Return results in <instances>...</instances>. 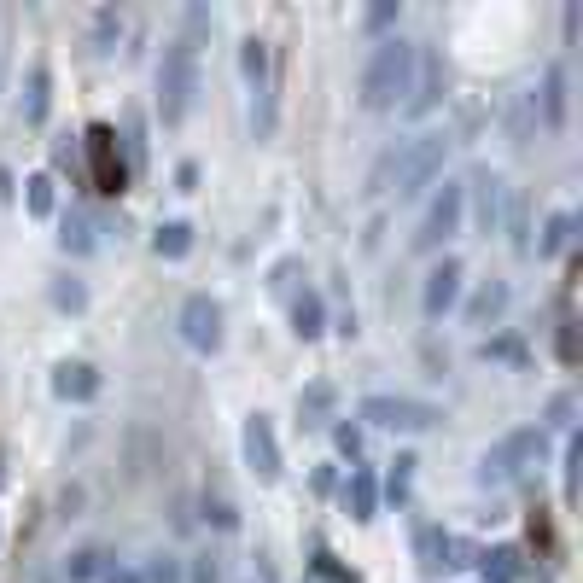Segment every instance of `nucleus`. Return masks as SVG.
Returning a JSON list of instances; mask_svg holds the SVG:
<instances>
[{"instance_id":"nucleus-1","label":"nucleus","mask_w":583,"mask_h":583,"mask_svg":"<svg viewBox=\"0 0 583 583\" xmlns=\"http://www.w3.org/2000/svg\"><path fill=\"white\" fill-rule=\"evenodd\" d=\"M414 65H420V47L403 41V35H385L368 53V70H362V105L368 111H397L403 94L414 88Z\"/></svg>"},{"instance_id":"nucleus-2","label":"nucleus","mask_w":583,"mask_h":583,"mask_svg":"<svg viewBox=\"0 0 583 583\" xmlns=\"http://www.w3.org/2000/svg\"><path fill=\"white\" fill-rule=\"evenodd\" d=\"M193 100H199V41L181 35V41L164 47V59H158V117H164V129L187 123Z\"/></svg>"},{"instance_id":"nucleus-3","label":"nucleus","mask_w":583,"mask_h":583,"mask_svg":"<svg viewBox=\"0 0 583 583\" xmlns=\"http://www.w3.org/2000/svg\"><path fill=\"white\" fill-rule=\"evenodd\" d=\"M444 152H449L444 129H426V135H414V140H397V146L385 152V175L397 181V199H414L432 175L444 170Z\"/></svg>"},{"instance_id":"nucleus-4","label":"nucleus","mask_w":583,"mask_h":583,"mask_svg":"<svg viewBox=\"0 0 583 583\" xmlns=\"http://www.w3.org/2000/svg\"><path fill=\"white\" fill-rule=\"evenodd\" d=\"M543 426H519V432H508V438H496V444L479 455V484H514L525 479L537 461H543Z\"/></svg>"},{"instance_id":"nucleus-5","label":"nucleus","mask_w":583,"mask_h":583,"mask_svg":"<svg viewBox=\"0 0 583 583\" xmlns=\"http://www.w3.org/2000/svg\"><path fill=\"white\" fill-rule=\"evenodd\" d=\"M82 152H88V181H94V193L117 199V193L129 187V164H123L117 129H111V123H88V135H82Z\"/></svg>"},{"instance_id":"nucleus-6","label":"nucleus","mask_w":583,"mask_h":583,"mask_svg":"<svg viewBox=\"0 0 583 583\" xmlns=\"http://www.w3.org/2000/svg\"><path fill=\"white\" fill-rule=\"evenodd\" d=\"M461 216H467V187L461 181H444L432 193V205L420 210V228H414V251H438L444 240L461 234Z\"/></svg>"},{"instance_id":"nucleus-7","label":"nucleus","mask_w":583,"mask_h":583,"mask_svg":"<svg viewBox=\"0 0 583 583\" xmlns=\"http://www.w3.org/2000/svg\"><path fill=\"white\" fill-rule=\"evenodd\" d=\"M356 414H362L368 426H385V432H426V426L444 420L438 403H420V397H362Z\"/></svg>"},{"instance_id":"nucleus-8","label":"nucleus","mask_w":583,"mask_h":583,"mask_svg":"<svg viewBox=\"0 0 583 583\" xmlns=\"http://www.w3.org/2000/svg\"><path fill=\"white\" fill-rule=\"evenodd\" d=\"M175 327H181L187 350H199V356L222 350V304H216L210 292H193V298L181 304V315H175Z\"/></svg>"},{"instance_id":"nucleus-9","label":"nucleus","mask_w":583,"mask_h":583,"mask_svg":"<svg viewBox=\"0 0 583 583\" xmlns=\"http://www.w3.org/2000/svg\"><path fill=\"white\" fill-rule=\"evenodd\" d=\"M245 467L257 473L263 484H275L280 479V444H275V426H269V414H251L245 420Z\"/></svg>"},{"instance_id":"nucleus-10","label":"nucleus","mask_w":583,"mask_h":583,"mask_svg":"<svg viewBox=\"0 0 583 583\" xmlns=\"http://www.w3.org/2000/svg\"><path fill=\"white\" fill-rule=\"evenodd\" d=\"M455 298H461V257H444V263H432L426 269V286H420V309L438 321L444 309H455Z\"/></svg>"},{"instance_id":"nucleus-11","label":"nucleus","mask_w":583,"mask_h":583,"mask_svg":"<svg viewBox=\"0 0 583 583\" xmlns=\"http://www.w3.org/2000/svg\"><path fill=\"white\" fill-rule=\"evenodd\" d=\"M531 111L543 117V129H549V135L566 129V65L543 70V94H531Z\"/></svg>"},{"instance_id":"nucleus-12","label":"nucleus","mask_w":583,"mask_h":583,"mask_svg":"<svg viewBox=\"0 0 583 583\" xmlns=\"http://www.w3.org/2000/svg\"><path fill=\"white\" fill-rule=\"evenodd\" d=\"M438 100H444V65L438 59H420L414 65V88H409V100H403V117H426Z\"/></svg>"},{"instance_id":"nucleus-13","label":"nucleus","mask_w":583,"mask_h":583,"mask_svg":"<svg viewBox=\"0 0 583 583\" xmlns=\"http://www.w3.org/2000/svg\"><path fill=\"white\" fill-rule=\"evenodd\" d=\"M479 578L484 583H519L525 578V549L519 543H496V549H479Z\"/></svg>"},{"instance_id":"nucleus-14","label":"nucleus","mask_w":583,"mask_h":583,"mask_svg":"<svg viewBox=\"0 0 583 583\" xmlns=\"http://www.w3.org/2000/svg\"><path fill=\"white\" fill-rule=\"evenodd\" d=\"M53 397L88 403V397H100V374H94L88 362H59V368H53Z\"/></svg>"},{"instance_id":"nucleus-15","label":"nucleus","mask_w":583,"mask_h":583,"mask_svg":"<svg viewBox=\"0 0 583 583\" xmlns=\"http://www.w3.org/2000/svg\"><path fill=\"white\" fill-rule=\"evenodd\" d=\"M344 508H350V519H356V525H368V519L379 514V479L368 473V467H350V484H344Z\"/></svg>"},{"instance_id":"nucleus-16","label":"nucleus","mask_w":583,"mask_h":583,"mask_svg":"<svg viewBox=\"0 0 583 583\" xmlns=\"http://www.w3.org/2000/svg\"><path fill=\"white\" fill-rule=\"evenodd\" d=\"M292 333H298V339H321V333H327V304H321V292H298V298H292Z\"/></svg>"},{"instance_id":"nucleus-17","label":"nucleus","mask_w":583,"mask_h":583,"mask_svg":"<svg viewBox=\"0 0 583 583\" xmlns=\"http://www.w3.org/2000/svg\"><path fill=\"white\" fill-rule=\"evenodd\" d=\"M333 403H339V391L327 379H315V385H304V397H298V420L304 426H327L333 420Z\"/></svg>"},{"instance_id":"nucleus-18","label":"nucleus","mask_w":583,"mask_h":583,"mask_svg":"<svg viewBox=\"0 0 583 583\" xmlns=\"http://www.w3.org/2000/svg\"><path fill=\"white\" fill-rule=\"evenodd\" d=\"M444 543H449L444 525L414 519V554H420V566H426V572H444Z\"/></svg>"},{"instance_id":"nucleus-19","label":"nucleus","mask_w":583,"mask_h":583,"mask_svg":"<svg viewBox=\"0 0 583 583\" xmlns=\"http://www.w3.org/2000/svg\"><path fill=\"white\" fill-rule=\"evenodd\" d=\"M94 222H88V216H82V210H65V216H59V251H70V257H88V251H94Z\"/></svg>"},{"instance_id":"nucleus-20","label":"nucleus","mask_w":583,"mask_h":583,"mask_svg":"<svg viewBox=\"0 0 583 583\" xmlns=\"http://www.w3.org/2000/svg\"><path fill=\"white\" fill-rule=\"evenodd\" d=\"M508 298H514V292H508V280H484L479 292H473V304H467V321H473V327L496 321V315L508 309Z\"/></svg>"},{"instance_id":"nucleus-21","label":"nucleus","mask_w":583,"mask_h":583,"mask_svg":"<svg viewBox=\"0 0 583 583\" xmlns=\"http://www.w3.org/2000/svg\"><path fill=\"white\" fill-rule=\"evenodd\" d=\"M473 187H479V234H496V222H502V181L490 170H479Z\"/></svg>"},{"instance_id":"nucleus-22","label":"nucleus","mask_w":583,"mask_h":583,"mask_svg":"<svg viewBox=\"0 0 583 583\" xmlns=\"http://www.w3.org/2000/svg\"><path fill=\"white\" fill-rule=\"evenodd\" d=\"M572 234H578V216H572V210H554L549 222H543V240H537V251H543V257H560V251L572 245Z\"/></svg>"},{"instance_id":"nucleus-23","label":"nucleus","mask_w":583,"mask_h":583,"mask_svg":"<svg viewBox=\"0 0 583 583\" xmlns=\"http://www.w3.org/2000/svg\"><path fill=\"white\" fill-rule=\"evenodd\" d=\"M47 88H53V76H47V65H30V94H24V123H47Z\"/></svg>"},{"instance_id":"nucleus-24","label":"nucleus","mask_w":583,"mask_h":583,"mask_svg":"<svg viewBox=\"0 0 583 583\" xmlns=\"http://www.w3.org/2000/svg\"><path fill=\"white\" fill-rule=\"evenodd\" d=\"M152 245H158V257H187V251H193V228H187V222H164V228L152 234Z\"/></svg>"},{"instance_id":"nucleus-25","label":"nucleus","mask_w":583,"mask_h":583,"mask_svg":"<svg viewBox=\"0 0 583 583\" xmlns=\"http://www.w3.org/2000/svg\"><path fill=\"white\" fill-rule=\"evenodd\" d=\"M240 65H245V82H251V88H263V82H269V47H263L257 35L240 47Z\"/></svg>"},{"instance_id":"nucleus-26","label":"nucleus","mask_w":583,"mask_h":583,"mask_svg":"<svg viewBox=\"0 0 583 583\" xmlns=\"http://www.w3.org/2000/svg\"><path fill=\"white\" fill-rule=\"evenodd\" d=\"M24 205H30V216H53V175L47 170L24 181Z\"/></svg>"},{"instance_id":"nucleus-27","label":"nucleus","mask_w":583,"mask_h":583,"mask_svg":"<svg viewBox=\"0 0 583 583\" xmlns=\"http://www.w3.org/2000/svg\"><path fill=\"white\" fill-rule=\"evenodd\" d=\"M414 467H420V461H414V455H397V461H391V479H385V496H391V502H409Z\"/></svg>"},{"instance_id":"nucleus-28","label":"nucleus","mask_w":583,"mask_h":583,"mask_svg":"<svg viewBox=\"0 0 583 583\" xmlns=\"http://www.w3.org/2000/svg\"><path fill=\"white\" fill-rule=\"evenodd\" d=\"M65 572H70L76 583H82V578H105V554H100V549H76V554L65 560Z\"/></svg>"},{"instance_id":"nucleus-29","label":"nucleus","mask_w":583,"mask_h":583,"mask_svg":"<svg viewBox=\"0 0 583 583\" xmlns=\"http://www.w3.org/2000/svg\"><path fill=\"white\" fill-rule=\"evenodd\" d=\"M53 309H65V315L88 309V286L82 280H53Z\"/></svg>"},{"instance_id":"nucleus-30","label":"nucleus","mask_w":583,"mask_h":583,"mask_svg":"<svg viewBox=\"0 0 583 583\" xmlns=\"http://www.w3.org/2000/svg\"><path fill=\"white\" fill-rule=\"evenodd\" d=\"M333 444H339V455L356 461V455H362V426H356V420H339V426H333Z\"/></svg>"},{"instance_id":"nucleus-31","label":"nucleus","mask_w":583,"mask_h":583,"mask_svg":"<svg viewBox=\"0 0 583 583\" xmlns=\"http://www.w3.org/2000/svg\"><path fill=\"white\" fill-rule=\"evenodd\" d=\"M205 519L216 525V531H234V525H240V514H234V502H222V496H205Z\"/></svg>"},{"instance_id":"nucleus-32","label":"nucleus","mask_w":583,"mask_h":583,"mask_svg":"<svg viewBox=\"0 0 583 583\" xmlns=\"http://www.w3.org/2000/svg\"><path fill=\"white\" fill-rule=\"evenodd\" d=\"M140 578H146V583H187V578H181V560H170V554H158Z\"/></svg>"},{"instance_id":"nucleus-33","label":"nucleus","mask_w":583,"mask_h":583,"mask_svg":"<svg viewBox=\"0 0 583 583\" xmlns=\"http://www.w3.org/2000/svg\"><path fill=\"white\" fill-rule=\"evenodd\" d=\"M117 35H123V18H117V12H100V18H94V41H100V53H111Z\"/></svg>"},{"instance_id":"nucleus-34","label":"nucleus","mask_w":583,"mask_h":583,"mask_svg":"<svg viewBox=\"0 0 583 583\" xmlns=\"http://www.w3.org/2000/svg\"><path fill=\"white\" fill-rule=\"evenodd\" d=\"M578 461H583V438L566 444V502H578Z\"/></svg>"},{"instance_id":"nucleus-35","label":"nucleus","mask_w":583,"mask_h":583,"mask_svg":"<svg viewBox=\"0 0 583 583\" xmlns=\"http://www.w3.org/2000/svg\"><path fill=\"white\" fill-rule=\"evenodd\" d=\"M473 560H479V549H473L467 537H449L444 543V566H473Z\"/></svg>"},{"instance_id":"nucleus-36","label":"nucleus","mask_w":583,"mask_h":583,"mask_svg":"<svg viewBox=\"0 0 583 583\" xmlns=\"http://www.w3.org/2000/svg\"><path fill=\"white\" fill-rule=\"evenodd\" d=\"M560 362H566V368L578 362V321H572V315L560 321Z\"/></svg>"},{"instance_id":"nucleus-37","label":"nucleus","mask_w":583,"mask_h":583,"mask_svg":"<svg viewBox=\"0 0 583 583\" xmlns=\"http://www.w3.org/2000/svg\"><path fill=\"white\" fill-rule=\"evenodd\" d=\"M484 356H496V362H519L525 350H519V339H490L484 344Z\"/></svg>"},{"instance_id":"nucleus-38","label":"nucleus","mask_w":583,"mask_h":583,"mask_svg":"<svg viewBox=\"0 0 583 583\" xmlns=\"http://www.w3.org/2000/svg\"><path fill=\"white\" fill-rule=\"evenodd\" d=\"M531 543L549 549V514H543V508H531Z\"/></svg>"},{"instance_id":"nucleus-39","label":"nucleus","mask_w":583,"mask_h":583,"mask_svg":"<svg viewBox=\"0 0 583 583\" xmlns=\"http://www.w3.org/2000/svg\"><path fill=\"white\" fill-rule=\"evenodd\" d=\"M53 164L76 175V140H59V146H53Z\"/></svg>"},{"instance_id":"nucleus-40","label":"nucleus","mask_w":583,"mask_h":583,"mask_svg":"<svg viewBox=\"0 0 583 583\" xmlns=\"http://www.w3.org/2000/svg\"><path fill=\"white\" fill-rule=\"evenodd\" d=\"M566 414H572V397H554V403H549V426H572Z\"/></svg>"},{"instance_id":"nucleus-41","label":"nucleus","mask_w":583,"mask_h":583,"mask_svg":"<svg viewBox=\"0 0 583 583\" xmlns=\"http://www.w3.org/2000/svg\"><path fill=\"white\" fill-rule=\"evenodd\" d=\"M391 18H397V6H391V0H379L374 12H368V24H374V30H385V24H391Z\"/></svg>"},{"instance_id":"nucleus-42","label":"nucleus","mask_w":583,"mask_h":583,"mask_svg":"<svg viewBox=\"0 0 583 583\" xmlns=\"http://www.w3.org/2000/svg\"><path fill=\"white\" fill-rule=\"evenodd\" d=\"M105 583H146L140 572H129V566H105Z\"/></svg>"},{"instance_id":"nucleus-43","label":"nucleus","mask_w":583,"mask_h":583,"mask_svg":"<svg viewBox=\"0 0 583 583\" xmlns=\"http://www.w3.org/2000/svg\"><path fill=\"white\" fill-rule=\"evenodd\" d=\"M309 484H315V490L327 496V490H333V484H339V479H333V467H315V479H309Z\"/></svg>"}]
</instances>
